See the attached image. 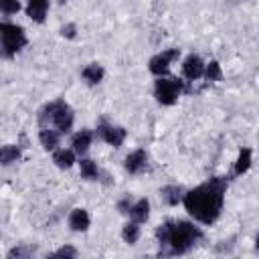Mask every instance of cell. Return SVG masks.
<instances>
[{
    "instance_id": "8fae6325",
    "label": "cell",
    "mask_w": 259,
    "mask_h": 259,
    "mask_svg": "<svg viewBox=\"0 0 259 259\" xmlns=\"http://www.w3.org/2000/svg\"><path fill=\"white\" fill-rule=\"evenodd\" d=\"M67 225L73 233H85L89 227H91V217L87 212V208L83 206H77L69 212V219H67Z\"/></svg>"
},
{
    "instance_id": "d6986e66",
    "label": "cell",
    "mask_w": 259,
    "mask_h": 259,
    "mask_svg": "<svg viewBox=\"0 0 259 259\" xmlns=\"http://www.w3.org/2000/svg\"><path fill=\"white\" fill-rule=\"evenodd\" d=\"M253 164V150L251 148H241L239 154H237V160L233 164V176H243L249 172Z\"/></svg>"
},
{
    "instance_id": "cb8c5ba5",
    "label": "cell",
    "mask_w": 259,
    "mask_h": 259,
    "mask_svg": "<svg viewBox=\"0 0 259 259\" xmlns=\"http://www.w3.org/2000/svg\"><path fill=\"white\" fill-rule=\"evenodd\" d=\"M30 255H34V247L28 245H18L8 251V257H30Z\"/></svg>"
},
{
    "instance_id": "7c38bea8",
    "label": "cell",
    "mask_w": 259,
    "mask_h": 259,
    "mask_svg": "<svg viewBox=\"0 0 259 259\" xmlns=\"http://www.w3.org/2000/svg\"><path fill=\"white\" fill-rule=\"evenodd\" d=\"M49 8H51V2H49V0H26L24 12H26V16H28L32 22L42 24V22L47 20Z\"/></svg>"
},
{
    "instance_id": "30bf717a",
    "label": "cell",
    "mask_w": 259,
    "mask_h": 259,
    "mask_svg": "<svg viewBox=\"0 0 259 259\" xmlns=\"http://www.w3.org/2000/svg\"><path fill=\"white\" fill-rule=\"evenodd\" d=\"M93 140H95L93 130L83 127V130H79V132H75V134L71 136V150H73L77 156H85V154L89 152Z\"/></svg>"
},
{
    "instance_id": "e0dca14e",
    "label": "cell",
    "mask_w": 259,
    "mask_h": 259,
    "mask_svg": "<svg viewBox=\"0 0 259 259\" xmlns=\"http://www.w3.org/2000/svg\"><path fill=\"white\" fill-rule=\"evenodd\" d=\"M182 196H184V186L180 184H166L160 188V198L166 206H176L182 202Z\"/></svg>"
},
{
    "instance_id": "4316f807",
    "label": "cell",
    "mask_w": 259,
    "mask_h": 259,
    "mask_svg": "<svg viewBox=\"0 0 259 259\" xmlns=\"http://www.w3.org/2000/svg\"><path fill=\"white\" fill-rule=\"evenodd\" d=\"M77 255H79V251H77L75 247H69V245L59 247L57 251L51 253V257H77Z\"/></svg>"
},
{
    "instance_id": "ffe728a7",
    "label": "cell",
    "mask_w": 259,
    "mask_h": 259,
    "mask_svg": "<svg viewBox=\"0 0 259 259\" xmlns=\"http://www.w3.org/2000/svg\"><path fill=\"white\" fill-rule=\"evenodd\" d=\"M22 150L18 144H4L0 146V166H12L20 160Z\"/></svg>"
},
{
    "instance_id": "7a4b0ae2",
    "label": "cell",
    "mask_w": 259,
    "mask_h": 259,
    "mask_svg": "<svg viewBox=\"0 0 259 259\" xmlns=\"http://www.w3.org/2000/svg\"><path fill=\"white\" fill-rule=\"evenodd\" d=\"M204 237L202 229L192 221L168 219L156 227L160 255H184Z\"/></svg>"
},
{
    "instance_id": "ac0fdd59",
    "label": "cell",
    "mask_w": 259,
    "mask_h": 259,
    "mask_svg": "<svg viewBox=\"0 0 259 259\" xmlns=\"http://www.w3.org/2000/svg\"><path fill=\"white\" fill-rule=\"evenodd\" d=\"M61 132H57L55 127H40V132H38V142H40V146H42V150H47V152H53V150H57L59 146H61Z\"/></svg>"
},
{
    "instance_id": "2e32d148",
    "label": "cell",
    "mask_w": 259,
    "mask_h": 259,
    "mask_svg": "<svg viewBox=\"0 0 259 259\" xmlns=\"http://www.w3.org/2000/svg\"><path fill=\"white\" fill-rule=\"evenodd\" d=\"M77 166H79V174H81L83 180H87V182L99 180L101 170H99V166H97L95 160L85 158V156H79V158H77Z\"/></svg>"
},
{
    "instance_id": "5bb4252c",
    "label": "cell",
    "mask_w": 259,
    "mask_h": 259,
    "mask_svg": "<svg viewBox=\"0 0 259 259\" xmlns=\"http://www.w3.org/2000/svg\"><path fill=\"white\" fill-rule=\"evenodd\" d=\"M150 210H152L150 200H148L146 196H142V198H138V200L132 202V206H130V210H127V217H130L132 221L144 225V223H148V219H150Z\"/></svg>"
},
{
    "instance_id": "6da1fadb",
    "label": "cell",
    "mask_w": 259,
    "mask_h": 259,
    "mask_svg": "<svg viewBox=\"0 0 259 259\" xmlns=\"http://www.w3.org/2000/svg\"><path fill=\"white\" fill-rule=\"evenodd\" d=\"M227 186H229V180L225 176H214L190 190H184L182 204L188 217L194 219V223L212 225L223 212Z\"/></svg>"
},
{
    "instance_id": "603a6c76",
    "label": "cell",
    "mask_w": 259,
    "mask_h": 259,
    "mask_svg": "<svg viewBox=\"0 0 259 259\" xmlns=\"http://www.w3.org/2000/svg\"><path fill=\"white\" fill-rule=\"evenodd\" d=\"M20 8H22L20 0H0V14H4V16H12Z\"/></svg>"
},
{
    "instance_id": "5b68a950",
    "label": "cell",
    "mask_w": 259,
    "mask_h": 259,
    "mask_svg": "<svg viewBox=\"0 0 259 259\" xmlns=\"http://www.w3.org/2000/svg\"><path fill=\"white\" fill-rule=\"evenodd\" d=\"M182 91H184V81L182 79H178V77H170V75H166V77H156V81H154V89H152V93H154V99L160 103V105H174L176 101H178V97L182 95Z\"/></svg>"
},
{
    "instance_id": "ba28073f",
    "label": "cell",
    "mask_w": 259,
    "mask_h": 259,
    "mask_svg": "<svg viewBox=\"0 0 259 259\" xmlns=\"http://www.w3.org/2000/svg\"><path fill=\"white\" fill-rule=\"evenodd\" d=\"M148 164H150V154L144 148H136L123 158V170L132 176H138V174L146 172Z\"/></svg>"
},
{
    "instance_id": "7402d4cb",
    "label": "cell",
    "mask_w": 259,
    "mask_h": 259,
    "mask_svg": "<svg viewBox=\"0 0 259 259\" xmlns=\"http://www.w3.org/2000/svg\"><path fill=\"white\" fill-rule=\"evenodd\" d=\"M202 77L206 79V81H210V83H217V81H221L223 79V67H221V63L219 61H208V63H204V73H202Z\"/></svg>"
},
{
    "instance_id": "277c9868",
    "label": "cell",
    "mask_w": 259,
    "mask_h": 259,
    "mask_svg": "<svg viewBox=\"0 0 259 259\" xmlns=\"http://www.w3.org/2000/svg\"><path fill=\"white\" fill-rule=\"evenodd\" d=\"M28 45L26 30L10 20H0V57L12 59Z\"/></svg>"
},
{
    "instance_id": "4fadbf2b",
    "label": "cell",
    "mask_w": 259,
    "mask_h": 259,
    "mask_svg": "<svg viewBox=\"0 0 259 259\" xmlns=\"http://www.w3.org/2000/svg\"><path fill=\"white\" fill-rule=\"evenodd\" d=\"M103 77H105V69H103L101 63H87V65L81 69V79H83V83L89 85V87L99 85V83L103 81Z\"/></svg>"
},
{
    "instance_id": "d4e9b609",
    "label": "cell",
    "mask_w": 259,
    "mask_h": 259,
    "mask_svg": "<svg viewBox=\"0 0 259 259\" xmlns=\"http://www.w3.org/2000/svg\"><path fill=\"white\" fill-rule=\"evenodd\" d=\"M59 32H61L63 38L73 40V38L77 36V24H75V22H67V24H63V26L59 28Z\"/></svg>"
},
{
    "instance_id": "8992f818",
    "label": "cell",
    "mask_w": 259,
    "mask_h": 259,
    "mask_svg": "<svg viewBox=\"0 0 259 259\" xmlns=\"http://www.w3.org/2000/svg\"><path fill=\"white\" fill-rule=\"evenodd\" d=\"M93 134H95L97 140L105 142V144L111 146V148H121L123 142H125V138H127V132H125L121 125H115V123H111V121H107V119H103V117L97 121Z\"/></svg>"
},
{
    "instance_id": "9c48e42d",
    "label": "cell",
    "mask_w": 259,
    "mask_h": 259,
    "mask_svg": "<svg viewBox=\"0 0 259 259\" xmlns=\"http://www.w3.org/2000/svg\"><path fill=\"white\" fill-rule=\"evenodd\" d=\"M180 71H182V77H184L188 83L202 79V73H204V61H202V57L196 55V53L186 55L184 61H182Z\"/></svg>"
},
{
    "instance_id": "52a82bcc",
    "label": "cell",
    "mask_w": 259,
    "mask_h": 259,
    "mask_svg": "<svg viewBox=\"0 0 259 259\" xmlns=\"http://www.w3.org/2000/svg\"><path fill=\"white\" fill-rule=\"evenodd\" d=\"M180 57V49L172 47V49H164L160 53H156L150 61H148V71L154 77H166L170 75V65Z\"/></svg>"
},
{
    "instance_id": "9a60e30c",
    "label": "cell",
    "mask_w": 259,
    "mask_h": 259,
    "mask_svg": "<svg viewBox=\"0 0 259 259\" xmlns=\"http://www.w3.org/2000/svg\"><path fill=\"white\" fill-rule=\"evenodd\" d=\"M77 154L71 150V148H57V150H53V164L57 166V168H61V170H69V168H73L75 164H77Z\"/></svg>"
},
{
    "instance_id": "484cf974",
    "label": "cell",
    "mask_w": 259,
    "mask_h": 259,
    "mask_svg": "<svg viewBox=\"0 0 259 259\" xmlns=\"http://www.w3.org/2000/svg\"><path fill=\"white\" fill-rule=\"evenodd\" d=\"M132 202H134V198H132L130 194H123V196H121V198L115 202V208H117V212H119V214H127V210H130Z\"/></svg>"
},
{
    "instance_id": "3957f363",
    "label": "cell",
    "mask_w": 259,
    "mask_h": 259,
    "mask_svg": "<svg viewBox=\"0 0 259 259\" xmlns=\"http://www.w3.org/2000/svg\"><path fill=\"white\" fill-rule=\"evenodd\" d=\"M36 119L40 127H55L61 134H69L75 123V113L65 99H53L38 109Z\"/></svg>"
},
{
    "instance_id": "44dd1931",
    "label": "cell",
    "mask_w": 259,
    "mask_h": 259,
    "mask_svg": "<svg viewBox=\"0 0 259 259\" xmlns=\"http://www.w3.org/2000/svg\"><path fill=\"white\" fill-rule=\"evenodd\" d=\"M140 235H142V227H140V223H136L132 219L121 227V239L127 245H136L138 239H140Z\"/></svg>"
},
{
    "instance_id": "83f0119b",
    "label": "cell",
    "mask_w": 259,
    "mask_h": 259,
    "mask_svg": "<svg viewBox=\"0 0 259 259\" xmlns=\"http://www.w3.org/2000/svg\"><path fill=\"white\" fill-rule=\"evenodd\" d=\"M59 2H69V0H59Z\"/></svg>"
}]
</instances>
